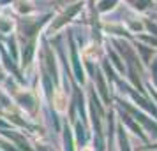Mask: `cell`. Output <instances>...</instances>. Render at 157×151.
Returning a JSON list of instances; mask_svg holds the SVG:
<instances>
[{"label":"cell","mask_w":157,"mask_h":151,"mask_svg":"<svg viewBox=\"0 0 157 151\" xmlns=\"http://www.w3.org/2000/svg\"><path fill=\"white\" fill-rule=\"evenodd\" d=\"M57 109L58 111H64L65 106H64V93L62 92H58L57 93Z\"/></svg>","instance_id":"cell-1"}]
</instances>
